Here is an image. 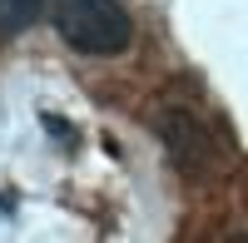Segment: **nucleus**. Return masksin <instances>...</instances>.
<instances>
[{
    "mask_svg": "<svg viewBox=\"0 0 248 243\" xmlns=\"http://www.w3.org/2000/svg\"><path fill=\"white\" fill-rule=\"evenodd\" d=\"M55 30L79 55H124L134 40V20L124 0H50Z\"/></svg>",
    "mask_w": 248,
    "mask_h": 243,
    "instance_id": "obj_1",
    "label": "nucleus"
},
{
    "mask_svg": "<svg viewBox=\"0 0 248 243\" xmlns=\"http://www.w3.org/2000/svg\"><path fill=\"white\" fill-rule=\"evenodd\" d=\"M159 139H164L169 159H174L184 174H214L223 159H229L223 134H218L203 114L184 109V105H169V109L159 114Z\"/></svg>",
    "mask_w": 248,
    "mask_h": 243,
    "instance_id": "obj_2",
    "label": "nucleus"
},
{
    "mask_svg": "<svg viewBox=\"0 0 248 243\" xmlns=\"http://www.w3.org/2000/svg\"><path fill=\"white\" fill-rule=\"evenodd\" d=\"M35 15H40V0H0V40L25 30Z\"/></svg>",
    "mask_w": 248,
    "mask_h": 243,
    "instance_id": "obj_3",
    "label": "nucleus"
}]
</instances>
